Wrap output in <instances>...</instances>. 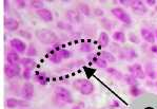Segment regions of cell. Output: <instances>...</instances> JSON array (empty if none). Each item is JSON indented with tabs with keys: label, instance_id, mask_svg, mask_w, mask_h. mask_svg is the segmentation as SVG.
<instances>
[{
	"label": "cell",
	"instance_id": "6da1fadb",
	"mask_svg": "<svg viewBox=\"0 0 157 109\" xmlns=\"http://www.w3.org/2000/svg\"><path fill=\"white\" fill-rule=\"evenodd\" d=\"M53 101L57 106H64L67 104H73V95L71 91L67 90L64 87H56L54 91Z\"/></svg>",
	"mask_w": 157,
	"mask_h": 109
},
{
	"label": "cell",
	"instance_id": "7a4b0ae2",
	"mask_svg": "<svg viewBox=\"0 0 157 109\" xmlns=\"http://www.w3.org/2000/svg\"><path fill=\"white\" fill-rule=\"evenodd\" d=\"M35 36L40 42L44 45H53L58 40L56 33L48 29H38L35 32Z\"/></svg>",
	"mask_w": 157,
	"mask_h": 109
},
{
	"label": "cell",
	"instance_id": "3957f363",
	"mask_svg": "<svg viewBox=\"0 0 157 109\" xmlns=\"http://www.w3.org/2000/svg\"><path fill=\"white\" fill-rule=\"evenodd\" d=\"M73 88L75 90L79 91L83 95H90L94 92L95 87L88 79H76L73 82Z\"/></svg>",
	"mask_w": 157,
	"mask_h": 109
},
{
	"label": "cell",
	"instance_id": "277c9868",
	"mask_svg": "<svg viewBox=\"0 0 157 109\" xmlns=\"http://www.w3.org/2000/svg\"><path fill=\"white\" fill-rule=\"evenodd\" d=\"M111 13L114 15L118 20H120L121 22L125 23V25H130L132 22V18L124 9L121 8H114L111 10Z\"/></svg>",
	"mask_w": 157,
	"mask_h": 109
},
{
	"label": "cell",
	"instance_id": "5b68a950",
	"mask_svg": "<svg viewBox=\"0 0 157 109\" xmlns=\"http://www.w3.org/2000/svg\"><path fill=\"white\" fill-rule=\"evenodd\" d=\"M128 70H129L130 73H131L133 76L136 77V79H144L147 76L146 72H144V69L142 68L141 65L137 64V63H135V64H133V65H131V66L128 67Z\"/></svg>",
	"mask_w": 157,
	"mask_h": 109
},
{
	"label": "cell",
	"instance_id": "8992f818",
	"mask_svg": "<svg viewBox=\"0 0 157 109\" xmlns=\"http://www.w3.org/2000/svg\"><path fill=\"white\" fill-rule=\"evenodd\" d=\"M10 46L12 47V49L18 53H25L28 50V45L19 38H13L10 40Z\"/></svg>",
	"mask_w": 157,
	"mask_h": 109
},
{
	"label": "cell",
	"instance_id": "52a82bcc",
	"mask_svg": "<svg viewBox=\"0 0 157 109\" xmlns=\"http://www.w3.org/2000/svg\"><path fill=\"white\" fill-rule=\"evenodd\" d=\"M6 106H8V108H17V107L28 108L29 106H30V104L25 100H19V99H15V98H10L6 100Z\"/></svg>",
	"mask_w": 157,
	"mask_h": 109
},
{
	"label": "cell",
	"instance_id": "ba28073f",
	"mask_svg": "<svg viewBox=\"0 0 157 109\" xmlns=\"http://www.w3.org/2000/svg\"><path fill=\"white\" fill-rule=\"evenodd\" d=\"M21 69L19 65H6L4 67V74H6V77L9 79H13V77H16L20 74Z\"/></svg>",
	"mask_w": 157,
	"mask_h": 109
},
{
	"label": "cell",
	"instance_id": "9c48e42d",
	"mask_svg": "<svg viewBox=\"0 0 157 109\" xmlns=\"http://www.w3.org/2000/svg\"><path fill=\"white\" fill-rule=\"evenodd\" d=\"M21 96L23 100L31 101L34 98V86L31 83H25L21 88Z\"/></svg>",
	"mask_w": 157,
	"mask_h": 109
},
{
	"label": "cell",
	"instance_id": "30bf717a",
	"mask_svg": "<svg viewBox=\"0 0 157 109\" xmlns=\"http://www.w3.org/2000/svg\"><path fill=\"white\" fill-rule=\"evenodd\" d=\"M66 18L71 23H80L81 22V15L76 10H67L66 11Z\"/></svg>",
	"mask_w": 157,
	"mask_h": 109
},
{
	"label": "cell",
	"instance_id": "8fae6325",
	"mask_svg": "<svg viewBox=\"0 0 157 109\" xmlns=\"http://www.w3.org/2000/svg\"><path fill=\"white\" fill-rule=\"evenodd\" d=\"M131 9L134 11V13L139 14V15H144L148 12V8L144 3V1H140V0H133Z\"/></svg>",
	"mask_w": 157,
	"mask_h": 109
},
{
	"label": "cell",
	"instance_id": "7c38bea8",
	"mask_svg": "<svg viewBox=\"0 0 157 109\" xmlns=\"http://www.w3.org/2000/svg\"><path fill=\"white\" fill-rule=\"evenodd\" d=\"M140 34H141V37L144 38V42H149V43H154L156 40L155 38V33H153L151 30L146 28H142L140 29Z\"/></svg>",
	"mask_w": 157,
	"mask_h": 109
},
{
	"label": "cell",
	"instance_id": "4fadbf2b",
	"mask_svg": "<svg viewBox=\"0 0 157 109\" xmlns=\"http://www.w3.org/2000/svg\"><path fill=\"white\" fill-rule=\"evenodd\" d=\"M4 28L10 32H14L19 29V22L14 18H6L4 19Z\"/></svg>",
	"mask_w": 157,
	"mask_h": 109
},
{
	"label": "cell",
	"instance_id": "5bb4252c",
	"mask_svg": "<svg viewBox=\"0 0 157 109\" xmlns=\"http://www.w3.org/2000/svg\"><path fill=\"white\" fill-rule=\"evenodd\" d=\"M37 15L45 22H51V21H53V18H54L53 13L48 9H41L39 11H37Z\"/></svg>",
	"mask_w": 157,
	"mask_h": 109
},
{
	"label": "cell",
	"instance_id": "9a60e30c",
	"mask_svg": "<svg viewBox=\"0 0 157 109\" xmlns=\"http://www.w3.org/2000/svg\"><path fill=\"white\" fill-rule=\"evenodd\" d=\"M119 56L124 59H137L138 57V54H137L136 51H134L133 49H124L122 51H120L119 53Z\"/></svg>",
	"mask_w": 157,
	"mask_h": 109
},
{
	"label": "cell",
	"instance_id": "2e32d148",
	"mask_svg": "<svg viewBox=\"0 0 157 109\" xmlns=\"http://www.w3.org/2000/svg\"><path fill=\"white\" fill-rule=\"evenodd\" d=\"M6 60H8L9 65H18V63H20V56H19L18 52L16 51H10L6 55Z\"/></svg>",
	"mask_w": 157,
	"mask_h": 109
},
{
	"label": "cell",
	"instance_id": "e0dca14e",
	"mask_svg": "<svg viewBox=\"0 0 157 109\" xmlns=\"http://www.w3.org/2000/svg\"><path fill=\"white\" fill-rule=\"evenodd\" d=\"M20 65L25 68V69L33 70L34 68L36 67V62L33 59H31V57H25V59H21Z\"/></svg>",
	"mask_w": 157,
	"mask_h": 109
},
{
	"label": "cell",
	"instance_id": "ac0fdd59",
	"mask_svg": "<svg viewBox=\"0 0 157 109\" xmlns=\"http://www.w3.org/2000/svg\"><path fill=\"white\" fill-rule=\"evenodd\" d=\"M107 73L110 74L112 77H114L115 79H117V81H120V79H124V74L121 73V72L119 71V70L115 69V68H107Z\"/></svg>",
	"mask_w": 157,
	"mask_h": 109
},
{
	"label": "cell",
	"instance_id": "d6986e66",
	"mask_svg": "<svg viewBox=\"0 0 157 109\" xmlns=\"http://www.w3.org/2000/svg\"><path fill=\"white\" fill-rule=\"evenodd\" d=\"M98 42H99V46L102 48L108 47L109 42H110V37H109L107 32H101L99 34V37H98Z\"/></svg>",
	"mask_w": 157,
	"mask_h": 109
},
{
	"label": "cell",
	"instance_id": "ffe728a7",
	"mask_svg": "<svg viewBox=\"0 0 157 109\" xmlns=\"http://www.w3.org/2000/svg\"><path fill=\"white\" fill-rule=\"evenodd\" d=\"M144 72H146V75L150 77L151 79H156V71L154 69V66L152 64H147L146 67H144Z\"/></svg>",
	"mask_w": 157,
	"mask_h": 109
},
{
	"label": "cell",
	"instance_id": "44dd1931",
	"mask_svg": "<svg viewBox=\"0 0 157 109\" xmlns=\"http://www.w3.org/2000/svg\"><path fill=\"white\" fill-rule=\"evenodd\" d=\"M78 12L80 14H82V15H84V16H89L91 14V9L86 3L80 2V3L78 4Z\"/></svg>",
	"mask_w": 157,
	"mask_h": 109
},
{
	"label": "cell",
	"instance_id": "7402d4cb",
	"mask_svg": "<svg viewBox=\"0 0 157 109\" xmlns=\"http://www.w3.org/2000/svg\"><path fill=\"white\" fill-rule=\"evenodd\" d=\"M93 63L97 67L102 68V69H107V68H108V62H107V60H105L102 57H100V56L99 57L94 56L93 57Z\"/></svg>",
	"mask_w": 157,
	"mask_h": 109
},
{
	"label": "cell",
	"instance_id": "603a6c76",
	"mask_svg": "<svg viewBox=\"0 0 157 109\" xmlns=\"http://www.w3.org/2000/svg\"><path fill=\"white\" fill-rule=\"evenodd\" d=\"M100 57H102V59L105 60H107L108 63H115L116 62V57L111 52H108V51H101Z\"/></svg>",
	"mask_w": 157,
	"mask_h": 109
},
{
	"label": "cell",
	"instance_id": "cb8c5ba5",
	"mask_svg": "<svg viewBox=\"0 0 157 109\" xmlns=\"http://www.w3.org/2000/svg\"><path fill=\"white\" fill-rule=\"evenodd\" d=\"M112 38L117 42H125V34L121 31H116L113 33Z\"/></svg>",
	"mask_w": 157,
	"mask_h": 109
},
{
	"label": "cell",
	"instance_id": "d4e9b609",
	"mask_svg": "<svg viewBox=\"0 0 157 109\" xmlns=\"http://www.w3.org/2000/svg\"><path fill=\"white\" fill-rule=\"evenodd\" d=\"M124 82L128 85H130V87H131V86H137V85H138V81H137V79L135 76H133L132 74L124 75Z\"/></svg>",
	"mask_w": 157,
	"mask_h": 109
},
{
	"label": "cell",
	"instance_id": "484cf974",
	"mask_svg": "<svg viewBox=\"0 0 157 109\" xmlns=\"http://www.w3.org/2000/svg\"><path fill=\"white\" fill-rule=\"evenodd\" d=\"M57 54L59 55L60 57H61L62 59H70V57L72 56V53L70 52V51L67 50H64V49H60L57 51Z\"/></svg>",
	"mask_w": 157,
	"mask_h": 109
},
{
	"label": "cell",
	"instance_id": "4316f807",
	"mask_svg": "<svg viewBox=\"0 0 157 109\" xmlns=\"http://www.w3.org/2000/svg\"><path fill=\"white\" fill-rule=\"evenodd\" d=\"M30 4L32 8L36 9L37 11H39V10H41V9H44L43 8V1H41V0H32V1H30Z\"/></svg>",
	"mask_w": 157,
	"mask_h": 109
},
{
	"label": "cell",
	"instance_id": "83f0119b",
	"mask_svg": "<svg viewBox=\"0 0 157 109\" xmlns=\"http://www.w3.org/2000/svg\"><path fill=\"white\" fill-rule=\"evenodd\" d=\"M142 93V90L138 86H131L130 87V94L132 96H139Z\"/></svg>",
	"mask_w": 157,
	"mask_h": 109
},
{
	"label": "cell",
	"instance_id": "f1b7e54d",
	"mask_svg": "<svg viewBox=\"0 0 157 109\" xmlns=\"http://www.w3.org/2000/svg\"><path fill=\"white\" fill-rule=\"evenodd\" d=\"M94 50V46L91 45V43H88V42H84L82 45L80 46V51L82 52H86V53H90L92 51Z\"/></svg>",
	"mask_w": 157,
	"mask_h": 109
},
{
	"label": "cell",
	"instance_id": "f546056e",
	"mask_svg": "<svg viewBox=\"0 0 157 109\" xmlns=\"http://www.w3.org/2000/svg\"><path fill=\"white\" fill-rule=\"evenodd\" d=\"M58 28L61 29V30H66V31H72V26L70 25V23H67V21H59V22L57 23Z\"/></svg>",
	"mask_w": 157,
	"mask_h": 109
},
{
	"label": "cell",
	"instance_id": "4dcf8cb0",
	"mask_svg": "<svg viewBox=\"0 0 157 109\" xmlns=\"http://www.w3.org/2000/svg\"><path fill=\"white\" fill-rule=\"evenodd\" d=\"M26 55H28L29 57H31V59H32V56H36V55H37V49L34 47V45L29 46L28 50H26Z\"/></svg>",
	"mask_w": 157,
	"mask_h": 109
},
{
	"label": "cell",
	"instance_id": "1f68e13d",
	"mask_svg": "<svg viewBox=\"0 0 157 109\" xmlns=\"http://www.w3.org/2000/svg\"><path fill=\"white\" fill-rule=\"evenodd\" d=\"M129 40L133 43H139V42H140L139 37L135 33H130L129 34Z\"/></svg>",
	"mask_w": 157,
	"mask_h": 109
},
{
	"label": "cell",
	"instance_id": "d6a6232c",
	"mask_svg": "<svg viewBox=\"0 0 157 109\" xmlns=\"http://www.w3.org/2000/svg\"><path fill=\"white\" fill-rule=\"evenodd\" d=\"M50 60L52 63H54V64H60V63H61V60H62V59L57 54V53H55V54H53L52 56L50 57Z\"/></svg>",
	"mask_w": 157,
	"mask_h": 109
},
{
	"label": "cell",
	"instance_id": "836d02e7",
	"mask_svg": "<svg viewBox=\"0 0 157 109\" xmlns=\"http://www.w3.org/2000/svg\"><path fill=\"white\" fill-rule=\"evenodd\" d=\"M23 77L25 79H30L32 77V70H28V69L23 70Z\"/></svg>",
	"mask_w": 157,
	"mask_h": 109
},
{
	"label": "cell",
	"instance_id": "e575fe53",
	"mask_svg": "<svg viewBox=\"0 0 157 109\" xmlns=\"http://www.w3.org/2000/svg\"><path fill=\"white\" fill-rule=\"evenodd\" d=\"M19 35L23 36V37L26 38V39H31V38H32V34L29 33L28 31H20V32H19Z\"/></svg>",
	"mask_w": 157,
	"mask_h": 109
},
{
	"label": "cell",
	"instance_id": "d590c367",
	"mask_svg": "<svg viewBox=\"0 0 157 109\" xmlns=\"http://www.w3.org/2000/svg\"><path fill=\"white\" fill-rule=\"evenodd\" d=\"M132 2H133V0H119V3H121L122 6H130V8H131Z\"/></svg>",
	"mask_w": 157,
	"mask_h": 109
},
{
	"label": "cell",
	"instance_id": "8d00e7d4",
	"mask_svg": "<svg viewBox=\"0 0 157 109\" xmlns=\"http://www.w3.org/2000/svg\"><path fill=\"white\" fill-rule=\"evenodd\" d=\"M36 81H37L38 83L43 84V85L47 84V79H45V77L43 76V75H41V76H37V77H36Z\"/></svg>",
	"mask_w": 157,
	"mask_h": 109
},
{
	"label": "cell",
	"instance_id": "74e56055",
	"mask_svg": "<svg viewBox=\"0 0 157 109\" xmlns=\"http://www.w3.org/2000/svg\"><path fill=\"white\" fill-rule=\"evenodd\" d=\"M16 6H18V8H25V6H26L25 1H22V0H18V1H15Z\"/></svg>",
	"mask_w": 157,
	"mask_h": 109
},
{
	"label": "cell",
	"instance_id": "f35d334b",
	"mask_svg": "<svg viewBox=\"0 0 157 109\" xmlns=\"http://www.w3.org/2000/svg\"><path fill=\"white\" fill-rule=\"evenodd\" d=\"M94 11H95L94 12V14H95V15H98V16H103V14H105L101 9H95Z\"/></svg>",
	"mask_w": 157,
	"mask_h": 109
},
{
	"label": "cell",
	"instance_id": "ab89813d",
	"mask_svg": "<svg viewBox=\"0 0 157 109\" xmlns=\"http://www.w3.org/2000/svg\"><path fill=\"white\" fill-rule=\"evenodd\" d=\"M146 3L150 6H155L156 0H146Z\"/></svg>",
	"mask_w": 157,
	"mask_h": 109
},
{
	"label": "cell",
	"instance_id": "60d3db41",
	"mask_svg": "<svg viewBox=\"0 0 157 109\" xmlns=\"http://www.w3.org/2000/svg\"><path fill=\"white\" fill-rule=\"evenodd\" d=\"M150 50H151L152 52L155 53V54H157V46H152V47L150 48Z\"/></svg>",
	"mask_w": 157,
	"mask_h": 109
},
{
	"label": "cell",
	"instance_id": "b9f144b4",
	"mask_svg": "<svg viewBox=\"0 0 157 109\" xmlns=\"http://www.w3.org/2000/svg\"><path fill=\"white\" fill-rule=\"evenodd\" d=\"M155 38H156V40H157V30L155 31Z\"/></svg>",
	"mask_w": 157,
	"mask_h": 109
},
{
	"label": "cell",
	"instance_id": "7bdbcfd3",
	"mask_svg": "<svg viewBox=\"0 0 157 109\" xmlns=\"http://www.w3.org/2000/svg\"><path fill=\"white\" fill-rule=\"evenodd\" d=\"M73 109H80V108H79V106H76V107H73Z\"/></svg>",
	"mask_w": 157,
	"mask_h": 109
},
{
	"label": "cell",
	"instance_id": "ee69618b",
	"mask_svg": "<svg viewBox=\"0 0 157 109\" xmlns=\"http://www.w3.org/2000/svg\"><path fill=\"white\" fill-rule=\"evenodd\" d=\"M155 88H156V89H157V81H156V82H155Z\"/></svg>",
	"mask_w": 157,
	"mask_h": 109
},
{
	"label": "cell",
	"instance_id": "f6af8a7d",
	"mask_svg": "<svg viewBox=\"0 0 157 109\" xmlns=\"http://www.w3.org/2000/svg\"><path fill=\"white\" fill-rule=\"evenodd\" d=\"M156 73H157V72H156Z\"/></svg>",
	"mask_w": 157,
	"mask_h": 109
}]
</instances>
